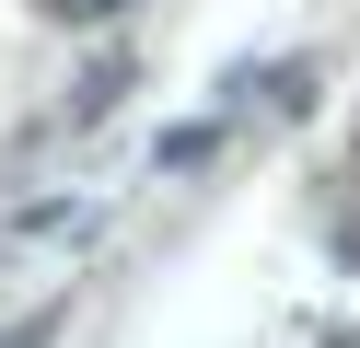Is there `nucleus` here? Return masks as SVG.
Returning <instances> with one entry per match:
<instances>
[{"label": "nucleus", "mask_w": 360, "mask_h": 348, "mask_svg": "<svg viewBox=\"0 0 360 348\" xmlns=\"http://www.w3.org/2000/svg\"><path fill=\"white\" fill-rule=\"evenodd\" d=\"M117 93H128V58H94V70H82V93H70V128H94Z\"/></svg>", "instance_id": "obj_2"}, {"label": "nucleus", "mask_w": 360, "mask_h": 348, "mask_svg": "<svg viewBox=\"0 0 360 348\" xmlns=\"http://www.w3.org/2000/svg\"><path fill=\"white\" fill-rule=\"evenodd\" d=\"M94 232V198H47V209H24V244H82Z\"/></svg>", "instance_id": "obj_1"}, {"label": "nucleus", "mask_w": 360, "mask_h": 348, "mask_svg": "<svg viewBox=\"0 0 360 348\" xmlns=\"http://www.w3.org/2000/svg\"><path fill=\"white\" fill-rule=\"evenodd\" d=\"M47 325H58V314H12V325H0V348H47Z\"/></svg>", "instance_id": "obj_4"}, {"label": "nucleus", "mask_w": 360, "mask_h": 348, "mask_svg": "<svg viewBox=\"0 0 360 348\" xmlns=\"http://www.w3.org/2000/svg\"><path fill=\"white\" fill-rule=\"evenodd\" d=\"M210 139H221V128H210V116H198V128H174V139H163V151H151V162H163V174H186V162H210Z\"/></svg>", "instance_id": "obj_3"}, {"label": "nucleus", "mask_w": 360, "mask_h": 348, "mask_svg": "<svg viewBox=\"0 0 360 348\" xmlns=\"http://www.w3.org/2000/svg\"><path fill=\"white\" fill-rule=\"evenodd\" d=\"M47 12H58V23H105L117 0H47Z\"/></svg>", "instance_id": "obj_5"}]
</instances>
